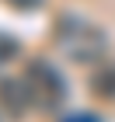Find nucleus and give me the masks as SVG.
I'll use <instances>...</instances> for the list:
<instances>
[{"mask_svg": "<svg viewBox=\"0 0 115 122\" xmlns=\"http://www.w3.org/2000/svg\"><path fill=\"white\" fill-rule=\"evenodd\" d=\"M52 42L59 46V52L77 66H101L108 56V35L105 28H98L94 21L80 18L73 10L59 14L52 25Z\"/></svg>", "mask_w": 115, "mask_h": 122, "instance_id": "nucleus-1", "label": "nucleus"}, {"mask_svg": "<svg viewBox=\"0 0 115 122\" xmlns=\"http://www.w3.org/2000/svg\"><path fill=\"white\" fill-rule=\"evenodd\" d=\"M25 84H28L31 105L38 112H59L66 105V77L59 73V66H52L49 59H31L25 66Z\"/></svg>", "mask_w": 115, "mask_h": 122, "instance_id": "nucleus-2", "label": "nucleus"}, {"mask_svg": "<svg viewBox=\"0 0 115 122\" xmlns=\"http://www.w3.org/2000/svg\"><path fill=\"white\" fill-rule=\"evenodd\" d=\"M28 108H35V105H31L25 77H0V112L7 119H25Z\"/></svg>", "mask_w": 115, "mask_h": 122, "instance_id": "nucleus-3", "label": "nucleus"}, {"mask_svg": "<svg viewBox=\"0 0 115 122\" xmlns=\"http://www.w3.org/2000/svg\"><path fill=\"white\" fill-rule=\"evenodd\" d=\"M87 87H91V94L101 98V101H115V59L98 66L94 73H91V80H87Z\"/></svg>", "mask_w": 115, "mask_h": 122, "instance_id": "nucleus-4", "label": "nucleus"}, {"mask_svg": "<svg viewBox=\"0 0 115 122\" xmlns=\"http://www.w3.org/2000/svg\"><path fill=\"white\" fill-rule=\"evenodd\" d=\"M18 52H21L18 38H14V35H4V31H0V63H7V59H14Z\"/></svg>", "mask_w": 115, "mask_h": 122, "instance_id": "nucleus-5", "label": "nucleus"}, {"mask_svg": "<svg viewBox=\"0 0 115 122\" xmlns=\"http://www.w3.org/2000/svg\"><path fill=\"white\" fill-rule=\"evenodd\" d=\"M14 7H21V10H35V7H42V0H10Z\"/></svg>", "mask_w": 115, "mask_h": 122, "instance_id": "nucleus-6", "label": "nucleus"}, {"mask_svg": "<svg viewBox=\"0 0 115 122\" xmlns=\"http://www.w3.org/2000/svg\"><path fill=\"white\" fill-rule=\"evenodd\" d=\"M66 122H101L98 115H87V112H80V115H70Z\"/></svg>", "mask_w": 115, "mask_h": 122, "instance_id": "nucleus-7", "label": "nucleus"}]
</instances>
